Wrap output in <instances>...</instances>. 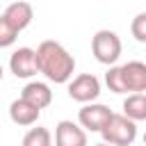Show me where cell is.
Returning <instances> with one entry per match:
<instances>
[{
	"instance_id": "30bf717a",
	"label": "cell",
	"mask_w": 146,
	"mask_h": 146,
	"mask_svg": "<svg viewBox=\"0 0 146 146\" xmlns=\"http://www.w3.org/2000/svg\"><path fill=\"white\" fill-rule=\"evenodd\" d=\"M39 116H41V110L34 107L32 103L23 100V98L11 100V105H9V119L16 125H25V128L27 125H34L39 121Z\"/></svg>"
},
{
	"instance_id": "7c38bea8",
	"label": "cell",
	"mask_w": 146,
	"mask_h": 146,
	"mask_svg": "<svg viewBox=\"0 0 146 146\" xmlns=\"http://www.w3.org/2000/svg\"><path fill=\"white\" fill-rule=\"evenodd\" d=\"M123 114L135 123L146 121V94H130L123 100Z\"/></svg>"
},
{
	"instance_id": "6da1fadb",
	"label": "cell",
	"mask_w": 146,
	"mask_h": 146,
	"mask_svg": "<svg viewBox=\"0 0 146 146\" xmlns=\"http://www.w3.org/2000/svg\"><path fill=\"white\" fill-rule=\"evenodd\" d=\"M36 59H39V73H43L50 82L55 84L71 82L75 73V57L59 41L52 39L41 41L36 48Z\"/></svg>"
},
{
	"instance_id": "7a4b0ae2",
	"label": "cell",
	"mask_w": 146,
	"mask_h": 146,
	"mask_svg": "<svg viewBox=\"0 0 146 146\" xmlns=\"http://www.w3.org/2000/svg\"><path fill=\"white\" fill-rule=\"evenodd\" d=\"M100 137L105 144L112 146H130L137 139V123L125 114H112L105 128L100 130Z\"/></svg>"
},
{
	"instance_id": "ac0fdd59",
	"label": "cell",
	"mask_w": 146,
	"mask_h": 146,
	"mask_svg": "<svg viewBox=\"0 0 146 146\" xmlns=\"http://www.w3.org/2000/svg\"><path fill=\"white\" fill-rule=\"evenodd\" d=\"M144 144H146V132H144Z\"/></svg>"
},
{
	"instance_id": "8992f818",
	"label": "cell",
	"mask_w": 146,
	"mask_h": 146,
	"mask_svg": "<svg viewBox=\"0 0 146 146\" xmlns=\"http://www.w3.org/2000/svg\"><path fill=\"white\" fill-rule=\"evenodd\" d=\"M9 71L16 75V78H32L39 73V59H36V50L34 48H18L11 52L9 57Z\"/></svg>"
},
{
	"instance_id": "9c48e42d",
	"label": "cell",
	"mask_w": 146,
	"mask_h": 146,
	"mask_svg": "<svg viewBox=\"0 0 146 146\" xmlns=\"http://www.w3.org/2000/svg\"><path fill=\"white\" fill-rule=\"evenodd\" d=\"M2 16L9 21V25H11L16 32H23V30L32 23V18H34V9H32L30 2H25V0H16V2L7 5V9L2 11Z\"/></svg>"
},
{
	"instance_id": "9a60e30c",
	"label": "cell",
	"mask_w": 146,
	"mask_h": 146,
	"mask_svg": "<svg viewBox=\"0 0 146 146\" xmlns=\"http://www.w3.org/2000/svg\"><path fill=\"white\" fill-rule=\"evenodd\" d=\"M16 36H18V32L9 25V21L0 14V48H9V46H14L16 43Z\"/></svg>"
},
{
	"instance_id": "277c9868",
	"label": "cell",
	"mask_w": 146,
	"mask_h": 146,
	"mask_svg": "<svg viewBox=\"0 0 146 146\" xmlns=\"http://www.w3.org/2000/svg\"><path fill=\"white\" fill-rule=\"evenodd\" d=\"M68 96L82 105L94 103L100 96V80L94 73H80L68 82Z\"/></svg>"
},
{
	"instance_id": "5bb4252c",
	"label": "cell",
	"mask_w": 146,
	"mask_h": 146,
	"mask_svg": "<svg viewBox=\"0 0 146 146\" xmlns=\"http://www.w3.org/2000/svg\"><path fill=\"white\" fill-rule=\"evenodd\" d=\"M105 84L114 94H125V84H123V78H121V66H110V71L105 73Z\"/></svg>"
},
{
	"instance_id": "5b68a950",
	"label": "cell",
	"mask_w": 146,
	"mask_h": 146,
	"mask_svg": "<svg viewBox=\"0 0 146 146\" xmlns=\"http://www.w3.org/2000/svg\"><path fill=\"white\" fill-rule=\"evenodd\" d=\"M114 112L103 103H87L78 112V123L89 132H100Z\"/></svg>"
},
{
	"instance_id": "3957f363",
	"label": "cell",
	"mask_w": 146,
	"mask_h": 146,
	"mask_svg": "<svg viewBox=\"0 0 146 146\" xmlns=\"http://www.w3.org/2000/svg\"><path fill=\"white\" fill-rule=\"evenodd\" d=\"M121 39L116 32L112 30H98L94 36H91V52L94 57L100 62V64H107V66H114L116 59L121 57Z\"/></svg>"
},
{
	"instance_id": "52a82bcc",
	"label": "cell",
	"mask_w": 146,
	"mask_h": 146,
	"mask_svg": "<svg viewBox=\"0 0 146 146\" xmlns=\"http://www.w3.org/2000/svg\"><path fill=\"white\" fill-rule=\"evenodd\" d=\"M55 146H89L87 130L73 121H59L55 125Z\"/></svg>"
},
{
	"instance_id": "ba28073f",
	"label": "cell",
	"mask_w": 146,
	"mask_h": 146,
	"mask_svg": "<svg viewBox=\"0 0 146 146\" xmlns=\"http://www.w3.org/2000/svg\"><path fill=\"white\" fill-rule=\"evenodd\" d=\"M121 78L125 84V94H144L146 91V64L139 59H132L121 66Z\"/></svg>"
},
{
	"instance_id": "2e32d148",
	"label": "cell",
	"mask_w": 146,
	"mask_h": 146,
	"mask_svg": "<svg viewBox=\"0 0 146 146\" xmlns=\"http://www.w3.org/2000/svg\"><path fill=\"white\" fill-rule=\"evenodd\" d=\"M130 32H132V36H135L139 43H146V11H139V14L132 18Z\"/></svg>"
},
{
	"instance_id": "4fadbf2b",
	"label": "cell",
	"mask_w": 146,
	"mask_h": 146,
	"mask_svg": "<svg viewBox=\"0 0 146 146\" xmlns=\"http://www.w3.org/2000/svg\"><path fill=\"white\" fill-rule=\"evenodd\" d=\"M21 146H52V135L48 128L43 125H36V128H30L21 141Z\"/></svg>"
},
{
	"instance_id": "e0dca14e",
	"label": "cell",
	"mask_w": 146,
	"mask_h": 146,
	"mask_svg": "<svg viewBox=\"0 0 146 146\" xmlns=\"http://www.w3.org/2000/svg\"><path fill=\"white\" fill-rule=\"evenodd\" d=\"M2 75H5V73H2V64H0V80H2Z\"/></svg>"
},
{
	"instance_id": "8fae6325",
	"label": "cell",
	"mask_w": 146,
	"mask_h": 146,
	"mask_svg": "<svg viewBox=\"0 0 146 146\" xmlns=\"http://www.w3.org/2000/svg\"><path fill=\"white\" fill-rule=\"evenodd\" d=\"M21 98L27 100V103H32V105L39 107V110H46V107L52 103V91H50V87H48L46 82L32 80V82H27V84L23 87Z\"/></svg>"
}]
</instances>
